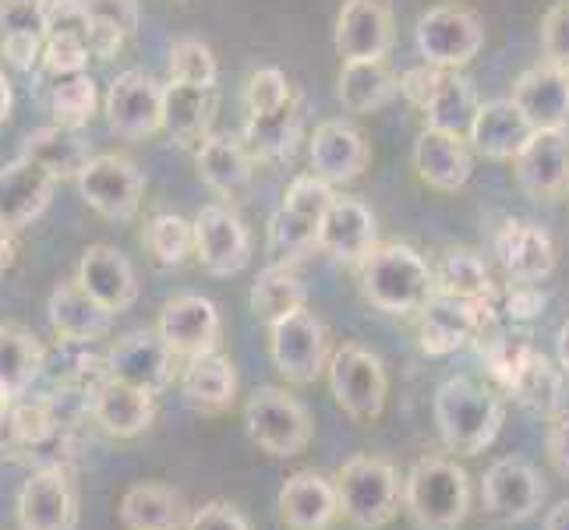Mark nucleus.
<instances>
[{"label": "nucleus", "mask_w": 569, "mask_h": 530, "mask_svg": "<svg viewBox=\"0 0 569 530\" xmlns=\"http://www.w3.org/2000/svg\"><path fill=\"white\" fill-rule=\"evenodd\" d=\"M485 358L509 397L527 410H535L541 418H556L566 410L569 376L559 368V361L541 353L527 337H506V332L496 329L488 337Z\"/></svg>", "instance_id": "obj_1"}, {"label": "nucleus", "mask_w": 569, "mask_h": 530, "mask_svg": "<svg viewBox=\"0 0 569 530\" xmlns=\"http://www.w3.org/2000/svg\"><path fill=\"white\" fill-rule=\"evenodd\" d=\"M431 421L449 453L478 457L499 439L506 424V400L475 379H446L431 400Z\"/></svg>", "instance_id": "obj_2"}, {"label": "nucleus", "mask_w": 569, "mask_h": 530, "mask_svg": "<svg viewBox=\"0 0 569 530\" xmlns=\"http://www.w3.org/2000/svg\"><path fill=\"white\" fill-rule=\"evenodd\" d=\"M358 283L365 301L382 316L410 319L431 301L436 293V266L418 248L389 241L379 244L358 266Z\"/></svg>", "instance_id": "obj_3"}, {"label": "nucleus", "mask_w": 569, "mask_h": 530, "mask_svg": "<svg viewBox=\"0 0 569 530\" xmlns=\"http://www.w3.org/2000/svg\"><path fill=\"white\" fill-rule=\"evenodd\" d=\"M475 506L470 474L442 453H428L403 474V513L418 530H457Z\"/></svg>", "instance_id": "obj_4"}, {"label": "nucleus", "mask_w": 569, "mask_h": 530, "mask_svg": "<svg viewBox=\"0 0 569 530\" xmlns=\"http://www.w3.org/2000/svg\"><path fill=\"white\" fill-rule=\"evenodd\" d=\"M340 492L343 520L358 530H382L403 509V478L386 457L358 453L340 463L332 474Z\"/></svg>", "instance_id": "obj_5"}, {"label": "nucleus", "mask_w": 569, "mask_h": 530, "mask_svg": "<svg viewBox=\"0 0 569 530\" xmlns=\"http://www.w3.org/2000/svg\"><path fill=\"white\" fill-rule=\"evenodd\" d=\"M244 431L262 453L290 460L301 457L316 439V421L283 386H259L244 403Z\"/></svg>", "instance_id": "obj_6"}, {"label": "nucleus", "mask_w": 569, "mask_h": 530, "mask_svg": "<svg viewBox=\"0 0 569 530\" xmlns=\"http://www.w3.org/2000/svg\"><path fill=\"white\" fill-rule=\"evenodd\" d=\"M326 379H329L332 400H337V407L350 421L371 424L382 418L386 397H389V376L376 350H368L361 343L332 347Z\"/></svg>", "instance_id": "obj_7"}, {"label": "nucleus", "mask_w": 569, "mask_h": 530, "mask_svg": "<svg viewBox=\"0 0 569 530\" xmlns=\"http://www.w3.org/2000/svg\"><path fill=\"white\" fill-rule=\"evenodd\" d=\"M415 43L421 61L442 71L467 68L485 47V22L475 8L467 4H436L428 8L415 26Z\"/></svg>", "instance_id": "obj_8"}, {"label": "nucleus", "mask_w": 569, "mask_h": 530, "mask_svg": "<svg viewBox=\"0 0 569 530\" xmlns=\"http://www.w3.org/2000/svg\"><path fill=\"white\" fill-rule=\"evenodd\" d=\"M269 358L290 386H311L326 376L332 358L326 322L308 304L290 311L287 319L269 326Z\"/></svg>", "instance_id": "obj_9"}, {"label": "nucleus", "mask_w": 569, "mask_h": 530, "mask_svg": "<svg viewBox=\"0 0 569 530\" xmlns=\"http://www.w3.org/2000/svg\"><path fill=\"white\" fill-rule=\"evenodd\" d=\"M496 332L492 301H463L449 293H431L418 311V347L431 358H446L470 343H481Z\"/></svg>", "instance_id": "obj_10"}, {"label": "nucleus", "mask_w": 569, "mask_h": 530, "mask_svg": "<svg viewBox=\"0 0 569 530\" xmlns=\"http://www.w3.org/2000/svg\"><path fill=\"white\" fill-rule=\"evenodd\" d=\"M82 202L110 223H128L142 209V170L117 152H100L74 177Z\"/></svg>", "instance_id": "obj_11"}, {"label": "nucleus", "mask_w": 569, "mask_h": 530, "mask_svg": "<svg viewBox=\"0 0 569 530\" xmlns=\"http://www.w3.org/2000/svg\"><path fill=\"white\" fill-rule=\"evenodd\" d=\"M18 530H74L78 527V492L61 463H43L18 488L14 499Z\"/></svg>", "instance_id": "obj_12"}, {"label": "nucleus", "mask_w": 569, "mask_h": 530, "mask_svg": "<svg viewBox=\"0 0 569 530\" xmlns=\"http://www.w3.org/2000/svg\"><path fill=\"white\" fill-rule=\"evenodd\" d=\"M103 113L117 139L146 142L163 131V86L146 71H121L107 89Z\"/></svg>", "instance_id": "obj_13"}, {"label": "nucleus", "mask_w": 569, "mask_h": 530, "mask_svg": "<svg viewBox=\"0 0 569 530\" xmlns=\"http://www.w3.org/2000/svg\"><path fill=\"white\" fill-rule=\"evenodd\" d=\"M107 376L160 397L181 376V361L156 329H134L107 350Z\"/></svg>", "instance_id": "obj_14"}, {"label": "nucleus", "mask_w": 569, "mask_h": 530, "mask_svg": "<svg viewBox=\"0 0 569 530\" xmlns=\"http://www.w3.org/2000/svg\"><path fill=\"white\" fill-rule=\"evenodd\" d=\"M548 499V484L535 463L520 457H502L485 470L481 478V506L492 520L523 523L538 517Z\"/></svg>", "instance_id": "obj_15"}, {"label": "nucleus", "mask_w": 569, "mask_h": 530, "mask_svg": "<svg viewBox=\"0 0 569 530\" xmlns=\"http://www.w3.org/2000/svg\"><path fill=\"white\" fill-rule=\"evenodd\" d=\"M194 259L209 277H238L251 262V230L227 202L202 206L194 216Z\"/></svg>", "instance_id": "obj_16"}, {"label": "nucleus", "mask_w": 569, "mask_h": 530, "mask_svg": "<svg viewBox=\"0 0 569 530\" xmlns=\"http://www.w3.org/2000/svg\"><path fill=\"white\" fill-rule=\"evenodd\" d=\"M156 332L163 337V343L178 353V361H191L199 353L220 350L223 343V319L220 308H216L202 293H178L170 298L156 319Z\"/></svg>", "instance_id": "obj_17"}, {"label": "nucleus", "mask_w": 569, "mask_h": 530, "mask_svg": "<svg viewBox=\"0 0 569 530\" xmlns=\"http://www.w3.org/2000/svg\"><path fill=\"white\" fill-rule=\"evenodd\" d=\"M517 188L535 202H559L569 191V128L562 131H535L517 160H513Z\"/></svg>", "instance_id": "obj_18"}, {"label": "nucleus", "mask_w": 569, "mask_h": 530, "mask_svg": "<svg viewBox=\"0 0 569 530\" xmlns=\"http://www.w3.org/2000/svg\"><path fill=\"white\" fill-rule=\"evenodd\" d=\"M283 530H332L343 520L337 481L322 470H293L277 496Z\"/></svg>", "instance_id": "obj_19"}, {"label": "nucleus", "mask_w": 569, "mask_h": 530, "mask_svg": "<svg viewBox=\"0 0 569 530\" xmlns=\"http://www.w3.org/2000/svg\"><path fill=\"white\" fill-rule=\"evenodd\" d=\"M397 43L389 0H343L337 14V50L343 61H386Z\"/></svg>", "instance_id": "obj_20"}, {"label": "nucleus", "mask_w": 569, "mask_h": 530, "mask_svg": "<svg viewBox=\"0 0 569 530\" xmlns=\"http://www.w3.org/2000/svg\"><path fill=\"white\" fill-rule=\"evenodd\" d=\"M379 248L376 216L361 199L337 194L319 223V251L340 266H361Z\"/></svg>", "instance_id": "obj_21"}, {"label": "nucleus", "mask_w": 569, "mask_h": 530, "mask_svg": "<svg viewBox=\"0 0 569 530\" xmlns=\"http://www.w3.org/2000/svg\"><path fill=\"white\" fill-rule=\"evenodd\" d=\"M492 248L509 283H541L552 277L559 259L552 233L531 220H506Z\"/></svg>", "instance_id": "obj_22"}, {"label": "nucleus", "mask_w": 569, "mask_h": 530, "mask_svg": "<svg viewBox=\"0 0 569 530\" xmlns=\"http://www.w3.org/2000/svg\"><path fill=\"white\" fill-rule=\"evenodd\" d=\"M308 160H311V173L337 188V184L358 181V177L368 170L371 146L350 121H326L316 128V134H311Z\"/></svg>", "instance_id": "obj_23"}, {"label": "nucleus", "mask_w": 569, "mask_h": 530, "mask_svg": "<svg viewBox=\"0 0 569 530\" xmlns=\"http://www.w3.org/2000/svg\"><path fill=\"white\" fill-rule=\"evenodd\" d=\"M92 424L117 442L142 439L156 424V392L107 379L92 392Z\"/></svg>", "instance_id": "obj_24"}, {"label": "nucleus", "mask_w": 569, "mask_h": 530, "mask_svg": "<svg viewBox=\"0 0 569 530\" xmlns=\"http://www.w3.org/2000/svg\"><path fill=\"white\" fill-rule=\"evenodd\" d=\"M47 319H50L57 343H82V347L100 343L113 326L110 311L96 301L74 277L50 290Z\"/></svg>", "instance_id": "obj_25"}, {"label": "nucleus", "mask_w": 569, "mask_h": 530, "mask_svg": "<svg viewBox=\"0 0 569 530\" xmlns=\"http://www.w3.org/2000/svg\"><path fill=\"white\" fill-rule=\"evenodd\" d=\"M57 177H50L39 163L18 156L0 167V223L8 230H26L47 212L53 199Z\"/></svg>", "instance_id": "obj_26"}, {"label": "nucleus", "mask_w": 569, "mask_h": 530, "mask_svg": "<svg viewBox=\"0 0 569 530\" xmlns=\"http://www.w3.org/2000/svg\"><path fill=\"white\" fill-rule=\"evenodd\" d=\"M509 100L520 107L535 131H562L569 128V71L552 64L527 68L513 82Z\"/></svg>", "instance_id": "obj_27"}, {"label": "nucleus", "mask_w": 569, "mask_h": 530, "mask_svg": "<svg viewBox=\"0 0 569 530\" xmlns=\"http://www.w3.org/2000/svg\"><path fill=\"white\" fill-rule=\"evenodd\" d=\"M74 280L82 283L110 316H121V311H128L139 301V277H134V269L124 254L110 244L86 248L82 259H78Z\"/></svg>", "instance_id": "obj_28"}, {"label": "nucleus", "mask_w": 569, "mask_h": 530, "mask_svg": "<svg viewBox=\"0 0 569 530\" xmlns=\"http://www.w3.org/2000/svg\"><path fill=\"white\" fill-rule=\"evenodd\" d=\"M194 167H199V181L216 191L220 199L233 202L248 191L254 177V156L248 152L241 134L212 131L209 139L194 149Z\"/></svg>", "instance_id": "obj_29"}, {"label": "nucleus", "mask_w": 569, "mask_h": 530, "mask_svg": "<svg viewBox=\"0 0 569 530\" xmlns=\"http://www.w3.org/2000/svg\"><path fill=\"white\" fill-rule=\"evenodd\" d=\"M178 386L191 410H199V414H209V418L227 414L233 400H238V368H233V361L223 350H209L181 364Z\"/></svg>", "instance_id": "obj_30"}, {"label": "nucleus", "mask_w": 569, "mask_h": 530, "mask_svg": "<svg viewBox=\"0 0 569 530\" xmlns=\"http://www.w3.org/2000/svg\"><path fill=\"white\" fill-rule=\"evenodd\" d=\"M531 121L520 113V107L509 100H488L478 107V117H475V128H470V149L485 160H496V163H513L517 152L531 142Z\"/></svg>", "instance_id": "obj_31"}, {"label": "nucleus", "mask_w": 569, "mask_h": 530, "mask_svg": "<svg viewBox=\"0 0 569 530\" xmlns=\"http://www.w3.org/2000/svg\"><path fill=\"white\" fill-rule=\"evenodd\" d=\"M415 170L436 191H460L475 173V149L467 139L425 128L415 142Z\"/></svg>", "instance_id": "obj_32"}, {"label": "nucleus", "mask_w": 569, "mask_h": 530, "mask_svg": "<svg viewBox=\"0 0 569 530\" xmlns=\"http://www.w3.org/2000/svg\"><path fill=\"white\" fill-rule=\"evenodd\" d=\"M216 110H220L216 89L184 86V82L163 86V131L181 149H199L209 139Z\"/></svg>", "instance_id": "obj_33"}, {"label": "nucleus", "mask_w": 569, "mask_h": 530, "mask_svg": "<svg viewBox=\"0 0 569 530\" xmlns=\"http://www.w3.org/2000/svg\"><path fill=\"white\" fill-rule=\"evenodd\" d=\"M191 509L173 492L170 484L160 481H139L117 502V520L124 530H184Z\"/></svg>", "instance_id": "obj_34"}, {"label": "nucleus", "mask_w": 569, "mask_h": 530, "mask_svg": "<svg viewBox=\"0 0 569 530\" xmlns=\"http://www.w3.org/2000/svg\"><path fill=\"white\" fill-rule=\"evenodd\" d=\"M18 156H26V160L39 163L50 177H57V181L78 177V173H82V167L92 160L89 142L74 128H64V124H47V128L29 131L26 142H22V152H18Z\"/></svg>", "instance_id": "obj_35"}, {"label": "nucleus", "mask_w": 569, "mask_h": 530, "mask_svg": "<svg viewBox=\"0 0 569 530\" xmlns=\"http://www.w3.org/2000/svg\"><path fill=\"white\" fill-rule=\"evenodd\" d=\"M47 368V350L36 340V332L26 326L4 322L0 326V389L11 397H26L32 382L43 376Z\"/></svg>", "instance_id": "obj_36"}, {"label": "nucleus", "mask_w": 569, "mask_h": 530, "mask_svg": "<svg viewBox=\"0 0 569 530\" xmlns=\"http://www.w3.org/2000/svg\"><path fill=\"white\" fill-rule=\"evenodd\" d=\"M400 92V74L386 61H343L340 103L347 113H376Z\"/></svg>", "instance_id": "obj_37"}, {"label": "nucleus", "mask_w": 569, "mask_h": 530, "mask_svg": "<svg viewBox=\"0 0 569 530\" xmlns=\"http://www.w3.org/2000/svg\"><path fill=\"white\" fill-rule=\"evenodd\" d=\"M308 304V287L298 277V269L287 262H272L259 272V280L251 287V311L266 329L287 319L290 311Z\"/></svg>", "instance_id": "obj_38"}, {"label": "nucleus", "mask_w": 569, "mask_h": 530, "mask_svg": "<svg viewBox=\"0 0 569 530\" xmlns=\"http://www.w3.org/2000/svg\"><path fill=\"white\" fill-rule=\"evenodd\" d=\"M478 92L475 82L457 71H446L442 86L431 96V103L425 107V128H436L446 134H457V139H470V128H475L478 117Z\"/></svg>", "instance_id": "obj_39"}, {"label": "nucleus", "mask_w": 569, "mask_h": 530, "mask_svg": "<svg viewBox=\"0 0 569 530\" xmlns=\"http://www.w3.org/2000/svg\"><path fill=\"white\" fill-rule=\"evenodd\" d=\"M436 290L463 301H496V280L485 254L475 248H449L436 266Z\"/></svg>", "instance_id": "obj_40"}, {"label": "nucleus", "mask_w": 569, "mask_h": 530, "mask_svg": "<svg viewBox=\"0 0 569 530\" xmlns=\"http://www.w3.org/2000/svg\"><path fill=\"white\" fill-rule=\"evenodd\" d=\"M241 139H244L248 152L254 156V163L290 160L293 146H298V139H301V110L290 103L277 113H266V117L248 113Z\"/></svg>", "instance_id": "obj_41"}, {"label": "nucleus", "mask_w": 569, "mask_h": 530, "mask_svg": "<svg viewBox=\"0 0 569 530\" xmlns=\"http://www.w3.org/2000/svg\"><path fill=\"white\" fill-rule=\"evenodd\" d=\"M86 8H89V18L96 26L92 57L110 61V57H117V50L139 32V22H142L139 0H86Z\"/></svg>", "instance_id": "obj_42"}, {"label": "nucleus", "mask_w": 569, "mask_h": 530, "mask_svg": "<svg viewBox=\"0 0 569 530\" xmlns=\"http://www.w3.org/2000/svg\"><path fill=\"white\" fill-rule=\"evenodd\" d=\"M142 244L160 269H181L194 259V220L178 212H156L142 230Z\"/></svg>", "instance_id": "obj_43"}, {"label": "nucleus", "mask_w": 569, "mask_h": 530, "mask_svg": "<svg viewBox=\"0 0 569 530\" xmlns=\"http://www.w3.org/2000/svg\"><path fill=\"white\" fill-rule=\"evenodd\" d=\"M266 244L272 262L298 266L308 251H319V220L280 206L266 223Z\"/></svg>", "instance_id": "obj_44"}, {"label": "nucleus", "mask_w": 569, "mask_h": 530, "mask_svg": "<svg viewBox=\"0 0 569 530\" xmlns=\"http://www.w3.org/2000/svg\"><path fill=\"white\" fill-rule=\"evenodd\" d=\"M96 107H100V92H96V82L82 71V74H68V78H57V86L50 92V113H53V124H64L82 131L92 117Z\"/></svg>", "instance_id": "obj_45"}, {"label": "nucleus", "mask_w": 569, "mask_h": 530, "mask_svg": "<svg viewBox=\"0 0 569 530\" xmlns=\"http://www.w3.org/2000/svg\"><path fill=\"white\" fill-rule=\"evenodd\" d=\"M216 78H220V64L202 39H173L170 43V82H184V86H202L216 89Z\"/></svg>", "instance_id": "obj_46"}, {"label": "nucleus", "mask_w": 569, "mask_h": 530, "mask_svg": "<svg viewBox=\"0 0 569 530\" xmlns=\"http://www.w3.org/2000/svg\"><path fill=\"white\" fill-rule=\"evenodd\" d=\"M293 103V92L290 82L280 68H259L251 71L248 86H244V107L251 117H266V113H277L283 107Z\"/></svg>", "instance_id": "obj_47"}, {"label": "nucleus", "mask_w": 569, "mask_h": 530, "mask_svg": "<svg viewBox=\"0 0 569 530\" xmlns=\"http://www.w3.org/2000/svg\"><path fill=\"white\" fill-rule=\"evenodd\" d=\"M47 39V0H0V39Z\"/></svg>", "instance_id": "obj_48"}, {"label": "nucleus", "mask_w": 569, "mask_h": 530, "mask_svg": "<svg viewBox=\"0 0 569 530\" xmlns=\"http://www.w3.org/2000/svg\"><path fill=\"white\" fill-rule=\"evenodd\" d=\"M332 199H337L332 184H326L322 177H316V173H301V177H293L290 188L283 191V202L280 206L301 212V216H311V220L322 223V216L332 206Z\"/></svg>", "instance_id": "obj_49"}, {"label": "nucleus", "mask_w": 569, "mask_h": 530, "mask_svg": "<svg viewBox=\"0 0 569 530\" xmlns=\"http://www.w3.org/2000/svg\"><path fill=\"white\" fill-rule=\"evenodd\" d=\"M47 36L82 39V43L92 50L96 26L89 18L86 0H47Z\"/></svg>", "instance_id": "obj_50"}, {"label": "nucleus", "mask_w": 569, "mask_h": 530, "mask_svg": "<svg viewBox=\"0 0 569 530\" xmlns=\"http://www.w3.org/2000/svg\"><path fill=\"white\" fill-rule=\"evenodd\" d=\"M541 57L545 64L569 71V0H556L541 14Z\"/></svg>", "instance_id": "obj_51"}, {"label": "nucleus", "mask_w": 569, "mask_h": 530, "mask_svg": "<svg viewBox=\"0 0 569 530\" xmlns=\"http://www.w3.org/2000/svg\"><path fill=\"white\" fill-rule=\"evenodd\" d=\"M89 57L92 50L82 43V39H68V36H47V47H43V68L53 78H68V74H82L89 68Z\"/></svg>", "instance_id": "obj_52"}, {"label": "nucleus", "mask_w": 569, "mask_h": 530, "mask_svg": "<svg viewBox=\"0 0 569 530\" xmlns=\"http://www.w3.org/2000/svg\"><path fill=\"white\" fill-rule=\"evenodd\" d=\"M184 530H254L251 520L227 499H212L191 509Z\"/></svg>", "instance_id": "obj_53"}, {"label": "nucleus", "mask_w": 569, "mask_h": 530, "mask_svg": "<svg viewBox=\"0 0 569 530\" xmlns=\"http://www.w3.org/2000/svg\"><path fill=\"white\" fill-rule=\"evenodd\" d=\"M442 78H446L442 68L421 61L418 68H407L400 74V96H403L410 107H418L425 113V107L431 103V96H436V89L442 86Z\"/></svg>", "instance_id": "obj_54"}, {"label": "nucleus", "mask_w": 569, "mask_h": 530, "mask_svg": "<svg viewBox=\"0 0 569 530\" xmlns=\"http://www.w3.org/2000/svg\"><path fill=\"white\" fill-rule=\"evenodd\" d=\"M545 457L552 463L556 474L569 478V410L548 418V431H545Z\"/></svg>", "instance_id": "obj_55"}, {"label": "nucleus", "mask_w": 569, "mask_h": 530, "mask_svg": "<svg viewBox=\"0 0 569 530\" xmlns=\"http://www.w3.org/2000/svg\"><path fill=\"white\" fill-rule=\"evenodd\" d=\"M43 47L47 39H36V36H11V39H0V53L14 71H32L39 61H43Z\"/></svg>", "instance_id": "obj_56"}, {"label": "nucleus", "mask_w": 569, "mask_h": 530, "mask_svg": "<svg viewBox=\"0 0 569 530\" xmlns=\"http://www.w3.org/2000/svg\"><path fill=\"white\" fill-rule=\"evenodd\" d=\"M506 304H509V316L513 319H531L545 308V293L538 290V283H513Z\"/></svg>", "instance_id": "obj_57"}, {"label": "nucleus", "mask_w": 569, "mask_h": 530, "mask_svg": "<svg viewBox=\"0 0 569 530\" xmlns=\"http://www.w3.org/2000/svg\"><path fill=\"white\" fill-rule=\"evenodd\" d=\"M11 110H14V92H11L8 74L0 71V128L11 121Z\"/></svg>", "instance_id": "obj_58"}, {"label": "nucleus", "mask_w": 569, "mask_h": 530, "mask_svg": "<svg viewBox=\"0 0 569 530\" xmlns=\"http://www.w3.org/2000/svg\"><path fill=\"white\" fill-rule=\"evenodd\" d=\"M11 262H14V230L0 223V272L11 269Z\"/></svg>", "instance_id": "obj_59"}, {"label": "nucleus", "mask_w": 569, "mask_h": 530, "mask_svg": "<svg viewBox=\"0 0 569 530\" xmlns=\"http://www.w3.org/2000/svg\"><path fill=\"white\" fill-rule=\"evenodd\" d=\"M545 530H569V499H562L556 509H548Z\"/></svg>", "instance_id": "obj_60"}, {"label": "nucleus", "mask_w": 569, "mask_h": 530, "mask_svg": "<svg viewBox=\"0 0 569 530\" xmlns=\"http://www.w3.org/2000/svg\"><path fill=\"white\" fill-rule=\"evenodd\" d=\"M556 361H559V368L569 376V319L556 332Z\"/></svg>", "instance_id": "obj_61"}, {"label": "nucleus", "mask_w": 569, "mask_h": 530, "mask_svg": "<svg viewBox=\"0 0 569 530\" xmlns=\"http://www.w3.org/2000/svg\"><path fill=\"white\" fill-rule=\"evenodd\" d=\"M11 407H14V397H11V392H4V389H0V418H4Z\"/></svg>", "instance_id": "obj_62"}]
</instances>
